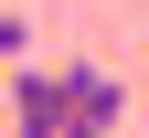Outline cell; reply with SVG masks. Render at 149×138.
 <instances>
[{"mask_svg": "<svg viewBox=\"0 0 149 138\" xmlns=\"http://www.w3.org/2000/svg\"><path fill=\"white\" fill-rule=\"evenodd\" d=\"M11 117L32 138H107V128H128V85L96 74V64H64V74L11 64Z\"/></svg>", "mask_w": 149, "mask_h": 138, "instance_id": "6da1fadb", "label": "cell"}, {"mask_svg": "<svg viewBox=\"0 0 149 138\" xmlns=\"http://www.w3.org/2000/svg\"><path fill=\"white\" fill-rule=\"evenodd\" d=\"M139 53H149V43H139Z\"/></svg>", "mask_w": 149, "mask_h": 138, "instance_id": "7a4b0ae2", "label": "cell"}]
</instances>
